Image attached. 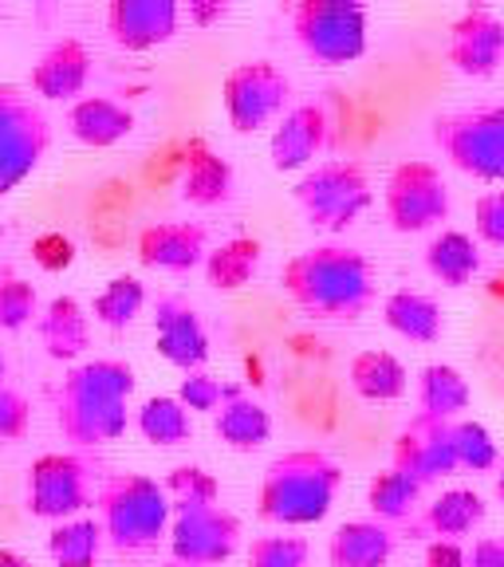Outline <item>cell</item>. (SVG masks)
<instances>
[{
	"label": "cell",
	"instance_id": "1",
	"mask_svg": "<svg viewBox=\"0 0 504 567\" xmlns=\"http://www.w3.org/2000/svg\"><path fill=\"white\" fill-rule=\"evenodd\" d=\"M296 308L319 319H359L374 300V268L351 245H311L280 272Z\"/></svg>",
	"mask_w": 504,
	"mask_h": 567
},
{
	"label": "cell",
	"instance_id": "2",
	"mask_svg": "<svg viewBox=\"0 0 504 567\" xmlns=\"http://www.w3.org/2000/svg\"><path fill=\"white\" fill-rule=\"evenodd\" d=\"M134 371L123 359H91L71 367L55 402V425L75 445H103L123 437Z\"/></svg>",
	"mask_w": 504,
	"mask_h": 567
},
{
	"label": "cell",
	"instance_id": "3",
	"mask_svg": "<svg viewBox=\"0 0 504 567\" xmlns=\"http://www.w3.org/2000/svg\"><path fill=\"white\" fill-rule=\"evenodd\" d=\"M339 485H343V470L328 453H284L268 465L265 481H260V516L280 528H308L331 513Z\"/></svg>",
	"mask_w": 504,
	"mask_h": 567
},
{
	"label": "cell",
	"instance_id": "4",
	"mask_svg": "<svg viewBox=\"0 0 504 567\" xmlns=\"http://www.w3.org/2000/svg\"><path fill=\"white\" fill-rule=\"evenodd\" d=\"M166 488L146 473H115L99 488V524L103 536L119 551H146L166 536L169 528Z\"/></svg>",
	"mask_w": 504,
	"mask_h": 567
},
{
	"label": "cell",
	"instance_id": "5",
	"mask_svg": "<svg viewBox=\"0 0 504 567\" xmlns=\"http://www.w3.org/2000/svg\"><path fill=\"white\" fill-rule=\"evenodd\" d=\"M296 205L304 209L316 229H351L367 209H371V177L359 162L331 158L311 166L292 189Z\"/></svg>",
	"mask_w": 504,
	"mask_h": 567
},
{
	"label": "cell",
	"instance_id": "6",
	"mask_svg": "<svg viewBox=\"0 0 504 567\" xmlns=\"http://www.w3.org/2000/svg\"><path fill=\"white\" fill-rule=\"evenodd\" d=\"M292 35L316 63L343 68L367 52V9L359 0H300L292 4Z\"/></svg>",
	"mask_w": 504,
	"mask_h": 567
},
{
	"label": "cell",
	"instance_id": "7",
	"mask_svg": "<svg viewBox=\"0 0 504 567\" xmlns=\"http://www.w3.org/2000/svg\"><path fill=\"white\" fill-rule=\"evenodd\" d=\"M438 151L481 182H504V103L434 118Z\"/></svg>",
	"mask_w": 504,
	"mask_h": 567
},
{
	"label": "cell",
	"instance_id": "8",
	"mask_svg": "<svg viewBox=\"0 0 504 567\" xmlns=\"http://www.w3.org/2000/svg\"><path fill=\"white\" fill-rule=\"evenodd\" d=\"M382 213L394 233H425L450 217V186L434 162L407 158L382 186Z\"/></svg>",
	"mask_w": 504,
	"mask_h": 567
},
{
	"label": "cell",
	"instance_id": "9",
	"mask_svg": "<svg viewBox=\"0 0 504 567\" xmlns=\"http://www.w3.org/2000/svg\"><path fill=\"white\" fill-rule=\"evenodd\" d=\"M288 99H292V80L272 60L237 63L222 83L225 118L237 134H257L268 123H280Z\"/></svg>",
	"mask_w": 504,
	"mask_h": 567
},
{
	"label": "cell",
	"instance_id": "10",
	"mask_svg": "<svg viewBox=\"0 0 504 567\" xmlns=\"http://www.w3.org/2000/svg\"><path fill=\"white\" fill-rule=\"evenodd\" d=\"M48 131L44 111L32 103L20 87L0 83V197L32 177L40 158L48 154Z\"/></svg>",
	"mask_w": 504,
	"mask_h": 567
},
{
	"label": "cell",
	"instance_id": "11",
	"mask_svg": "<svg viewBox=\"0 0 504 567\" xmlns=\"http://www.w3.org/2000/svg\"><path fill=\"white\" fill-rule=\"evenodd\" d=\"M28 513L40 520H75L95 501V470L75 453H44L28 465Z\"/></svg>",
	"mask_w": 504,
	"mask_h": 567
},
{
	"label": "cell",
	"instance_id": "12",
	"mask_svg": "<svg viewBox=\"0 0 504 567\" xmlns=\"http://www.w3.org/2000/svg\"><path fill=\"white\" fill-rule=\"evenodd\" d=\"M240 548V520L225 505L177 508L169 524V556L182 567H217Z\"/></svg>",
	"mask_w": 504,
	"mask_h": 567
},
{
	"label": "cell",
	"instance_id": "13",
	"mask_svg": "<svg viewBox=\"0 0 504 567\" xmlns=\"http://www.w3.org/2000/svg\"><path fill=\"white\" fill-rule=\"evenodd\" d=\"M390 465L407 477H414L418 485H430V481L453 477L461 470L457 450H453V422L442 417H410L407 425L394 437V450H390Z\"/></svg>",
	"mask_w": 504,
	"mask_h": 567
},
{
	"label": "cell",
	"instance_id": "14",
	"mask_svg": "<svg viewBox=\"0 0 504 567\" xmlns=\"http://www.w3.org/2000/svg\"><path fill=\"white\" fill-rule=\"evenodd\" d=\"M154 347L177 371H205L209 363V331H205L197 308L186 300V296H158L154 303Z\"/></svg>",
	"mask_w": 504,
	"mask_h": 567
},
{
	"label": "cell",
	"instance_id": "15",
	"mask_svg": "<svg viewBox=\"0 0 504 567\" xmlns=\"http://www.w3.org/2000/svg\"><path fill=\"white\" fill-rule=\"evenodd\" d=\"M445 60L470 75V80H488L504 63V20L485 4H473L450 24V44Z\"/></svg>",
	"mask_w": 504,
	"mask_h": 567
},
{
	"label": "cell",
	"instance_id": "16",
	"mask_svg": "<svg viewBox=\"0 0 504 567\" xmlns=\"http://www.w3.org/2000/svg\"><path fill=\"white\" fill-rule=\"evenodd\" d=\"M328 142H331L328 111L319 103H296L276 123L272 138H268V158H272L276 174H296V169H308L319 154L328 151Z\"/></svg>",
	"mask_w": 504,
	"mask_h": 567
},
{
	"label": "cell",
	"instance_id": "17",
	"mask_svg": "<svg viewBox=\"0 0 504 567\" xmlns=\"http://www.w3.org/2000/svg\"><path fill=\"white\" fill-rule=\"evenodd\" d=\"M177 20V0H115L106 9V32L123 52H151L174 40Z\"/></svg>",
	"mask_w": 504,
	"mask_h": 567
},
{
	"label": "cell",
	"instance_id": "18",
	"mask_svg": "<svg viewBox=\"0 0 504 567\" xmlns=\"http://www.w3.org/2000/svg\"><path fill=\"white\" fill-rule=\"evenodd\" d=\"M138 260L158 272H189L209 257V237L197 221H154L138 233Z\"/></svg>",
	"mask_w": 504,
	"mask_h": 567
},
{
	"label": "cell",
	"instance_id": "19",
	"mask_svg": "<svg viewBox=\"0 0 504 567\" xmlns=\"http://www.w3.org/2000/svg\"><path fill=\"white\" fill-rule=\"evenodd\" d=\"M88 80H91V52H88V44L71 40V35H63V40H55V44L32 63V80H28V83H32V91L40 99L68 103V99L83 95Z\"/></svg>",
	"mask_w": 504,
	"mask_h": 567
},
{
	"label": "cell",
	"instance_id": "20",
	"mask_svg": "<svg viewBox=\"0 0 504 567\" xmlns=\"http://www.w3.org/2000/svg\"><path fill=\"white\" fill-rule=\"evenodd\" d=\"M68 126L75 142H83L91 151H106L134 131V111L111 95H83L71 103Z\"/></svg>",
	"mask_w": 504,
	"mask_h": 567
},
{
	"label": "cell",
	"instance_id": "21",
	"mask_svg": "<svg viewBox=\"0 0 504 567\" xmlns=\"http://www.w3.org/2000/svg\"><path fill=\"white\" fill-rule=\"evenodd\" d=\"M233 166L229 158L213 151L209 142H189L186 162H182V197L197 209H217L233 197Z\"/></svg>",
	"mask_w": 504,
	"mask_h": 567
},
{
	"label": "cell",
	"instance_id": "22",
	"mask_svg": "<svg viewBox=\"0 0 504 567\" xmlns=\"http://www.w3.org/2000/svg\"><path fill=\"white\" fill-rule=\"evenodd\" d=\"M213 434L222 437L229 450L253 453L272 437V414L265 410V402H257L240 386H229L222 410L213 414Z\"/></svg>",
	"mask_w": 504,
	"mask_h": 567
},
{
	"label": "cell",
	"instance_id": "23",
	"mask_svg": "<svg viewBox=\"0 0 504 567\" xmlns=\"http://www.w3.org/2000/svg\"><path fill=\"white\" fill-rule=\"evenodd\" d=\"M35 331H40V343H44L48 359L55 363H71V359H80L91 343V323H88V311L75 296H55L40 319H35Z\"/></svg>",
	"mask_w": 504,
	"mask_h": 567
},
{
	"label": "cell",
	"instance_id": "24",
	"mask_svg": "<svg viewBox=\"0 0 504 567\" xmlns=\"http://www.w3.org/2000/svg\"><path fill=\"white\" fill-rule=\"evenodd\" d=\"M390 556L394 532L379 520H347L328 540V567H387Z\"/></svg>",
	"mask_w": 504,
	"mask_h": 567
},
{
	"label": "cell",
	"instance_id": "25",
	"mask_svg": "<svg viewBox=\"0 0 504 567\" xmlns=\"http://www.w3.org/2000/svg\"><path fill=\"white\" fill-rule=\"evenodd\" d=\"M382 319L394 336L410 339V343H438L445 331V311L434 296L414 292V288H399L382 303Z\"/></svg>",
	"mask_w": 504,
	"mask_h": 567
},
{
	"label": "cell",
	"instance_id": "26",
	"mask_svg": "<svg viewBox=\"0 0 504 567\" xmlns=\"http://www.w3.org/2000/svg\"><path fill=\"white\" fill-rule=\"evenodd\" d=\"M418 410L425 417H442V422H457L461 410H470L473 390L465 382V374L450 363H430L418 371V386H414Z\"/></svg>",
	"mask_w": 504,
	"mask_h": 567
},
{
	"label": "cell",
	"instance_id": "27",
	"mask_svg": "<svg viewBox=\"0 0 504 567\" xmlns=\"http://www.w3.org/2000/svg\"><path fill=\"white\" fill-rule=\"evenodd\" d=\"M425 272L445 288H465L481 272V248L470 233L442 229L425 245Z\"/></svg>",
	"mask_w": 504,
	"mask_h": 567
},
{
	"label": "cell",
	"instance_id": "28",
	"mask_svg": "<svg viewBox=\"0 0 504 567\" xmlns=\"http://www.w3.org/2000/svg\"><path fill=\"white\" fill-rule=\"evenodd\" d=\"M351 386L367 402H399L410 390V374L390 351H359L351 359Z\"/></svg>",
	"mask_w": 504,
	"mask_h": 567
},
{
	"label": "cell",
	"instance_id": "29",
	"mask_svg": "<svg viewBox=\"0 0 504 567\" xmlns=\"http://www.w3.org/2000/svg\"><path fill=\"white\" fill-rule=\"evenodd\" d=\"M260 257H265V245L257 237H233L225 245L209 248L205 257V280L217 292H237L245 284H253L260 268Z\"/></svg>",
	"mask_w": 504,
	"mask_h": 567
},
{
	"label": "cell",
	"instance_id": "30",
	"mask_svg": "<svg viewBox=\"0 0 504 567\" xmlns=\"http://www.w3.org/2000/svg\"><path fill=\"white\" fill-rule=\"evenodd\" d=\"M485 501L473 488H445L434 505L425 508V528L434 532L438 540H457L461 536H473V532L485 524Z\"/></svg>",
	"mask_w": 504,
	"mask_h": 567
},
{
	"label": "cell",
	"instance_id": "31",
	"mask_svg": "<svg viewBox=\"0 0 504 567\" xmlns=\"http://www.w3.org/2000/svg\"><path fill=\"white\" fill-rule=\"evenodd\" d=\"M422 488L414 477H407V473H399L394 465L382 473H374L371 481H367V508L374 513V520L379 524H402L414 516V508L422 505Z\"/></svg>",
	"mask_w": 504,
	"mask_h": 567
},
{
	"label": "cell",
	"instance_id": "32",
	"mask_svg": "<svg viewBox=\"0 0 504 567\" xmlns=\"http://www.w3.org/2000/svg\"><path fill=\"white\" fill-rule=\"evenodd\" d=\"M138 434L151 445H186L194 437V414H189L177 394H154L134 414Z\"/></svg>",
	"mask_w": 504,
	"mask_h": 567
},
{
	"label": "cell",
	"instance_id": "33",
	"mask_svg": "<svg viewBox=\"0 0 504 567\" xmlns=\"http://www.w3.org/2000/svg\"><path fill=\"white\" fill-rule=\"evenodd\" d=\"M99 548H103V524L75 516L48 532V556L55 567H95Z\"/></svg>",
	"mask_w": 504,
	"mask_h": 567
},
{
	"label": "cell",
	"instance_id": "34",
	"mask_svg": "<svg viewBox=\"0 0 504 567\" xmlns=\"http://www.w3.org/2000/svg\"><path fill=\"white\" fill-rule=\"evenodd\" d=\"M142 308H146V288H142L138 276H115V280H106V288L95 296L91 316H95L103 328L123 331L142 316Z\"/></svg>",
	"mask_w": 504,
	"mask_h": 567
},
{
	"label": "cell",
	"instance_id": "35",
	"mask_svg": "<svg viewBox=\"0 0 504 567\" xmlns=\"http://www.w3.org/2000/svg\"><path fill=\"white\" fill-rule=\"evenodd\" d=\"M32 319H40V292H35V284L4 265L0 268V331H20Z\"/></svg>",
	"mask_w": 504,
	"mask_h": 567
},
{
	"label": "cell",
	"instance_id": "36",
	"mask_svg": "<svg viewBox=\"0 0 504 567\" xmlns=\"http://www.w3.org/2000/svg\"><path fill=\"white\" fill-rule=\"evenodd\" d=\"M166 496L177 508H197V505H222V481L213 477L205 465H177L169 477L162 481Z\"/></svg>",
	"mask_w": 504,
	"mask_h": 567
},
{
	"label": "cell",
	"instance_id": "37",
	"mask_svg": "<svg viewBox=\"0 0 504 567\" xmlns=\"http://www.w3.org/2000/svg\"><path fill=\"white\" fill-rule=\"evenodd\" d=\"M453 450H457V465L470 473L496 470V442L485 425L473 417H457L453 422Z\"/></svg>",
	"mask_w": 504,
	"mask_h": 567
},
{
	"label": "cell",
	"instance_id": "38",
	"mask_svg": "<svg viewBox=\"0 0 504 567\" xmlns=\"http://www.w3.org/2000/svg\"><path fill=\"white\" fill-rule=\"evenodd\" d=\"M248 567H308V540L300 536H257L248 544Z\"/></svg>",
	"mask_w": 504,
	"mask_h": 567
},
{
	"label": "cell",
	"instance_id": "39",
	"mask_svg": "<svg viewBox=\"0 0 504 567\" xmlns=\"http://www.w3.org/2000/svg\"><path fill=\"white\" fill-rule=\"evenodd\" d=\"M225 394H229V386H225L222 379H213L209 371H194L182 379V386H177V402L189 410V414H217L225 402Z\"/></svg>",
	"mask_w": 504,
	"mask_h": 567
},
{
	"label": "cell",
	"instance_id": "40",
	"mask_svg": "<svg viewBox=\"0 0 504 567\" xmlns=\"http://www.w3.org/2000/svg\"><path fill=\"white\" fill-rule=\"evenodd\" d=\"M28 425H32V406L20 390H12L9 382L0 386V450L28 434Z\"/></svg>",
	"mask_w": 504,
	"mask_h": 567
},
{
	"label": "cell",
	"instance_id": "41",
	"mask_svg": "<svg viewBox=\"0 0 504 567\" xmlns=\"http://www.w3.org/2000/svg\"><path fill=\"white\" fill-rule=\"evenodd\" d=\"M473 233L493 248H504V189H488L473 205Z\"/></svg>",
	"mask_w": 504,
	"mask_h": 567
},
{
	"label": "cell",
	"instance_id": "42",
	"mask_svg": "<svg viewBox=\"0 0 504 567\" xmlns=\"http://www.w3.org/2000/svg\"><path fill=\"white\" fill-rule=\"evenodd\" d=\"M425 567H470V551L457 540H434L425 548Z\"/></svg>",
	"mask_w": 504,
	"mask_h": 567
},
{
	"label": "cell",
	"instance_id": "43",
	"mask_svg": "<svg viewBox=\"0 0 504 567\" xmlns=\"http://www.w3.org/2000/svg\"><path fill=\"white\" fill-rule=\"evenodd\" d=\"M470 567H504V540L501 536H481V540H473Z\"/></svg>",
	"mask_w": 504,
	"mask_h": 567
},
{
	"label": "cell",
	"instance_id": "44",
	"mask_svg": "<svg viewBox=\"0 0 504 567\" xmlns=\"http://www.w3.org/2000/svg\"><path fill=\"white\" fill-rule=\"evenodd\" d=\"M186 12H189V24L209 28V24H217V20L229 17V4H225V0H189Z\"/></svg>",
	"mask_w": 504,
	"mask_h": 567
},
{
	"label": "cell",
	"instance_id": "45",
	"mask_svg": "<svg viewBox=\"0 0 504 567\" xmlns=\"http://www.w3.org/2000/svg\"><path fill=\"white\" fill-rule=\"evenodd\" d=\"M0 567H32L28 564L20 551H12V548H0Z\"/></svg>",
	"mask_w": 504,
	"mask_h": 567
},
{
	"label": "cell",
	"instance_id": "46",
	"mask_svg": "<svg viewBox=\"0 0 504 567\" xmlns=\"http://www.w3.org/2000/svg\"><path fill=\"white\" fill-rule=\"evenodd\" d=\"M496 501H501V508H504V470L496 473Z\"/></svg>",
	"mask_w": 504,
	"mask_h": 567
},
{
	"label": "cell",
	"instance_id": "47",
	"mask_svg": "<svg viewBox=\"0 0 504 567\" xmlns=\"http://www.w3.org/2000/svg\"><path fill=\"white\" fill-rule=\"evenodd\" d=\"M4 374H9V359H4V351H0V386H4Z\"/></svg>",
	"mask_w": 504,
	"mask_h": 567
},
{
	"label": "cell",
	"instance_id": "48",
	"mask_svg": "<svg viewBox=\"0 0 504 567\" xmlns=\"http://www.w3.org/2000/svg\"><path fill=\"white\" fill-rule=\"evenodd\" d=\"M158 567H182V564H174V559H169V564H158Z\"/></svg>",
	"mask_w": 504,
	"mask_h": 567
},
{
	"label": "cell",
	"instance_id": "49",
	"mask_svg": "<svg viewBox=\"0 0 504 567\" xmlns=\"http://www.w3.org/2000/svg\"><path fill=\"white\" fill-rule=\"evenodd\" d=\"M0 237H4V229H0Z\"/></svg>",
	"mask_w": 504,
	"mask_h": 567
}]
</instances>
